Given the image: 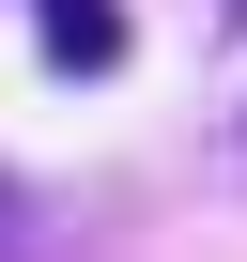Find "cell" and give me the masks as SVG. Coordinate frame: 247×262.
Returning <instances> with one entry per match:
<instances>
[{
    "instance_id": "2",
    "label": "cell",
    "mask_w": 247,
    "mask_h": 262,
    "mask_svg": "<svg viewBox=\"0 0 247 262\" xmlns=\"http://www.w3.org/2000/svg\"><path fill=\"white\" fill-rule=\"evenodd\" d=\"M0 231H31V201H16V185H0Z\"/></svg>"
},
{
    "instance_id": "3",
    "label": "cell",
    "mask_w": 247,
    "mask_h": 262,
    "mask_svg": "<svg viewBox=\"0 0 247 262\" xmlns=\"http://www.w3.org/2000/svg\"><path fill=\"white\" fill-rule=\"evenodd\" d=\"M216 16H247V0H216Z\"/></svg>"
},
{
    "instance_id": "1",
    "label": "cell",
    "mask_w": 247,
    "mask_h": 262,
    "mask_svg": "<svg viewBox=\"0 0 247 262\" xmlns=\"http://www.w3.org/2000/svg\"><path fill=\"white\" fill-rule=\"evenodd\" d=\"M47 62L62 77H108L123 62V16H108V0H47Z\"/></svg>"
}]
</instances>
